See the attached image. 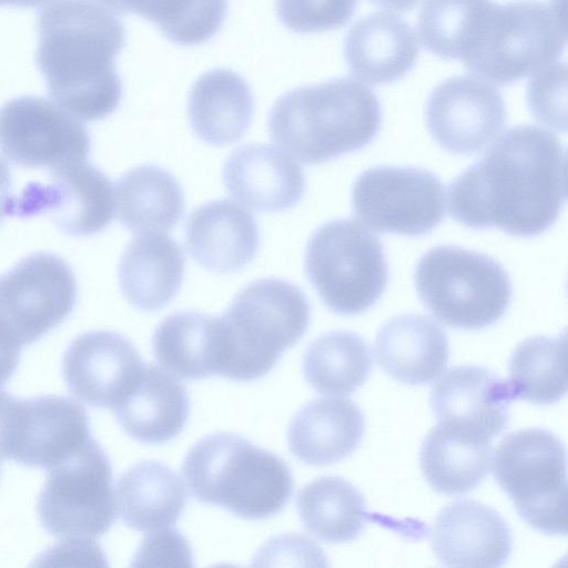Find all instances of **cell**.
<instances>
[{
  "label": "cell",
  "instance_id": "15",
  "mask_svg": "<svg viewBox=\"0 0 568 568\" xmlns=\"http://www.w3.org/2000/svg\"><path fill=\"white\" fill-rule=\"evenodd\" d=\"M48 184L29 183L14 197L12 215L49 214L54 224L73 236H89L113 220L115 192L111 180L85 161L51 171Z\"/></svg>",
  "mask_w": 568,
  "mask_h": 568
},
{
  "label": "cell",
  "instance_id": "4",
  "mask_svg": "<svg viewBox=\"0 0 568 568\" xmlns=\"http://www.w3.org/2000/svg\"><path fill=\"white\" fill-rule=\"evenodd\" d=\"M182 473L196 500L251 520L280 513L294 488L284 459L226 432L197 440L183 460Z\"/></svg>",
  "mask_w": 568,
  "mask_h": 568
},
{
  "label": "cell",
  "instance_id": "19",
  "mask_svg": "<svg viewBox=\"0 0 568 568\" xmlns=\"http://www.w3.org/2000/svg\"><path fill=\"white\" fill-rule=\"evenodd\" d=\"M514 400L508 381L479 366L448 368L430 389V407L438 422L473 429L488 438L501 434Z\"/></svg>",
  "mask_w": 568,
  "mask_h": 568
},
{
  "label": "cell",
  "instance_id": "5",
  "mask_svg": "<svg viewBox=\"0 0 568 568\" xmlns=\"http://www.w3.org/2000/svg\"><path fill=\"white\" fill-rule=\"evenodd\" d=\"M559 10L536 0L490 2L459 61L477 78L508 85L555 63L566 47Z\"/></svg>",
  "mask_w": 568,
  "mask_h": 568
},
{
  "label": "cell",
  "instance_id": "3",
  "mask_svg": "<svg viewBox=\"0 0 568 568\" xmlns=\"http://www.w3.org/2000/svg\"><path fill=\"white\" fill-rule=\"evenodd\" d=\"M381 121L376 94L355 79L339 78L285 92L272 106L267 126L286 152L317 164L368 144Z\"/></svg>",
  "mask_w": 568,
  "mask_h": 568
},
{
  "label": "cell",
  "instance_id": "27",
  "mask_svg": "<svg viewBox=\"0 0 568 568\" xmlns=\"http://www.w3.org/2000/svg\"><path fill=\"white\" fill-rule=\"evenodd\" d=\"M490 459V438L446 422L430 429L419 455L427 483L435 491L449 496L474 490L488 474Z\"/></svg>",
  "mask_w": 568,
  "mask_h": 568
},
{
  "label": "cell",
  "instance_id": "16",
  "mask_svg": "<svg viewBox=\"0 0 568 568\" xmlns=\"http://www.w3.org/2000/svg\"><path fill=\"white\" fill-rule=\"evenodd\" d=\"M425 119L433 139L445 150L473 154L503 128L506 106L499 91L475 75L444 80L429 94Z\"/></svg>",
  "mask_w": 568,
  "mask_h": 568
},
{
  "label": "cell",
  "instance_id": "40",
  "mask_svg": "<svg viewBox=\"0 0 568 568\" xmlns=\"http://www.w3.org/2000/svg\"><path fill=\"white\" fill-rule=\"evenodd\" d=\"M21 348L0 338V386L4 385L14 374Z\"/></svg>",
  "mask_w": 568,
  "mask_h": 568
},
{
  "label": "cell",
  "instance_id": "20",
  "mask_svg": "<svg viewBox=\"0 0 568 568\" xmlns=\"http://www.w3.org/2000/svg\"><path fill=\"white\" fill-rule=\"evenodd\" d=\"M222 175L229 193L258 212H282L295 206L306 185L298 163L283 150L260 143L234 150Z\"/></svg>",
  "mask_w": 568,
  "mask_h": 568
},
{
  "label": "cell",
  "instance_id": "22",
  "mask_svg": "<svg viewBox=\"0 0 568 568\" xmlns=\"http://www.w3.org/2000/svg\"><path fill=\"white\" fill-rule=\"evenodd\" d=\"M418 50L412 27L387 12H375L356 21L344 41V58L351 72L369 84L402 79L414 67Z\"/></svg>",
  "mask_w": 568,
  "mask_h": 568
},
{
  "label": "cell",
  "instance_id": "14",
  "mask_svg": "<svg viewBox=\"0 0 568 568\" xmlns=\"http://www.w3.org/2000/svg\"><path fill=\"white\" fill-rule=\"evenodd\" d=\"M90 149L85 125L47 99L23 95L0 108V150L23 168L53 171L85 161Z\"/></svg>",
  "mask_w": 568,
  "mask_h": 568
},
{
  "label": "cell",
  "instance_id": "42",
  "mask_svg": "<svg viewBox=\"0 0 568 568\" xmlns=\"http://www.w3.org/2000/svg\"><path fill=\"white\" fill-rule=\"evenodd\" d=\"M379 8L405 12L412 10L419 0H369Z\"/></svg>",
  "mask_w": 568,
  "mask_h": 568
},
{
  "label": "cell",
  "instance_id": "11",
  "mask_svg": "<svg viewBox=\"0 0 568 568\" xmlns=\"http://www.w3.org/2000/svg\"><path fill=\"white\" fill-rule=\"evenodd\" d=\"M78 295L74 273L55 254L32 253L0 275V338L19 348L61 324Z\"/></svg>",
  "mask_w": 568,
  "mask_h": 568
},
{
  "label": "cell",
  "instance_id": "39",
  "mask_svg": "<svg viewBox=\"0 0 568 568\" xmlns=\"http://www.w3.org/2000/svg\"><path fill=\"white\" fill-rule=\"evenodd\" d=\"M192 559L187 540L170 526L149 532L142 540L132 566L191 567Z\"/></svg>",
  "mask_w": 568,
  "mask_h": 568
},
{
  "label": "cell",
  "instance_id": "12",
  "mask_svg": "<svg viewBox=\"0 0 568 568\" xmlns=\"http://www.w3.org/2000/svg\"><path fill=\"white\" fill-rule=\"evenodd\" d=\"M91 437L85 408L67 396L20 399L0 389V459L51 469Z\"/></svg>",
  "mask_w": 568,
  "mask_h": 568
},
{
  "label": "cell",
  "instance_id": "10",
  "mask_svg": "<svg viewBox=\"0 0 568 568\" xmlns=\"http://www.w3.org/2000/svg\"><path fill=\"white\" fill-rule=\"evenodd\" d=\"M38 497L40 524L52 536L93 540L116 518L110 459L90 438L80 449L48 470Z\"/></svg>",
  "mask_w": 568,
  "mask_h": 568
},
{
  "label": "cell",
  "instance_id": "43",
  "mask_svg": "<svg viewBox=\"0 0 568 568\" xmlns=\"http://www.w3.org/2000/svg\"><path fill=\"white\" fill-rule=\"evenodd\" d=\"M48 0H0V6H12L21 8H34Z\"/></svg>",
  "mask_w": 568,
  "mask_h": 568
},
{
  "label": "cell",
  "instance_id": "35",
  "mask_svg": "<svg viewBox=\"0 0 568 568\" xmlns=\"http://www.w3.org/2000/svg\"><path fill=\"white\" fill-rule=\"evenodd\" d=\"M121 13H134L155 23L172 42L196 45L222 27L227 0H99Z\"/></svg>",
  "mask_w": 568,
  "mask_h": 568
},
{
  "label": "cell",
  "instance_id": "2",
  "mask_svg": "<svg viewBox=\"0 0 568 568\" xmlns=\"http://www.w3.org/2000/svg\"><path fill=\"white\" fill-rule=\"evenodd\" d=\"M38 34L36 62L50 97L85 121L113 113L122 98L121 20L94 0H53L39 12Z\"/></svg>",
  "mask_w": 568,
  "mask_h": 568
},
{
  "label": "cell",
  "instance_id": "9",
  "mask_svg": "<svg viewBox=\"0 0 568 568\" xmlns=\"http://www.w3.org/2000/svg\"><path fill=\"white\" fill-rule=\"evenodd\" d=\"M493 473L519 516L547 535L567 532V464L564 443L550 430L508 434L493 457Z\"/></svg>",
  "mask_w": 568,
  "mask_h": 568
},
{
  "label": "cell",
  "instance_id": "41",
  "mask_svg": "<svg viewBox=\"0 0 568 568\" xmlns=\"http://www.w3.org/2000/svg\"><path fill=\"white\" fill-rule=\"evenodd\" d=\"M14 196L11 194V172L0 158V222L6 215H12Z\"/></svg>",
  "mask_w": 568,
  "mask_h": 568
},
{
  "label": "cell",
  "instance_id": "28",
  "mask_svg": "<svg viewBox=\"0 0 568 568\" xmlns=\"http://www.w3.org/2000/svg\"><path fill=\"white\" fill-rule=\"evenodd\" d=\"M152 348L158 362L175 377L220 375L225 352L221 316L194 311L171 314L155 328Z\"/></svg>",
  "mask_w": 568,
  "mask_h": 568
},
{
  "label": "cell",
  "instance_id": "21",
  "mask_svg": "<svg viewBox=\"0 0 568 568\" xmlns=\"http://www.w3.org/2000/svg\"><path fill=\"white\" fill-rule=\"evenodd\" d=\"M185 246L192 258L206 270L237 272L257 254L258 226L240 204L225 199L211 201L190 214Z\"/></svg>",
  "mask_w": 568,
  "mask_h": 568
},
{
  "label": "cell",
  "instance_id": "8",
  "mask_svg": "<svg viewBox=\"0 0 568 568\" xmlns=\"http://www.w3.org/2000/svg\"><path fill=\"white\" fill-rule=\"evenodd\" d=\"M304 267L323 303L342 315L371 308L388 282L382 242L351 219L329 221L312 234Z\"/></svg>",
  "mask_w": 568,
  "mask_h": 568
},
{
  "label": "cell",
  "instance_id": "32",
  "mask_svg": "<svg viewBox=\"0 0 568 568\" xmlns=\"http://www.w3.org/2000/svg\"><path fill=\"white\" fill-rule=\"evenodd\" d=\"M296 506L304 527L318 539L333 544L356 539L368 515L359 490L336 476L306 484L297 494Z\"/></svg>",
  "mask_w": 568,
  "mask_h": 568
},
{
  "label": "cell",
  "instance_id": "33",
  "mask_svg": "<svg viewBox=\"0 0 568 568\" xmlns=\"http://www.w3.org/2000/svg\"><path fill=\"white\" fill-rule=\"evenodd\" d=\"M373 355L367 342L347 331L328 332L314 339L303 356L307 383L318 393L345 396L368 378Z\"/></svg>",
  "mask_w": 568,
  "mask_h": 568
},
{
  "label": "cell",
  "instance_id": "13",
  "mask_svg": "<svg viewBox=\"0 0 568 568\" xmlns=\"http://www.w3.org/2000/svg\"><path fill=\"white\" fill-rule=\"evenodd\" d=\"M352 206L356 216L375 231L422 235L443 220L444 187L425 169L377 165L355 180Z\"/></svg>",
  "mask_w": 568,
  "mask_h": 568
},
{
  "label": "cell",
  "instance_id": "36",
  "mask_svg": "<svg viewBox=\"0 0 568 568\" xmlns=\"http://www.w3.org/2000/svg\"><path fill=\"white\" fill-rule=\"evenodd\" d=\"M491 0H424L418 14L423 45L439 58L460 60L478 17Z\"/></svg>",
  "mask_w": 568,
  "mask_h": 568
},
{
  "label": "cell",
  "instance_id": "1",
  "mask_svg": "<svg viewBox=\"0 0 568 568\" xmlns=\"http://www.w3.org/2000/svg\"><path fill=\"white\" fill-rule=\"evenodd\" d=\"M565 202V148L551 132L527 124L505 131L448 186L454 220L521 237L546 232Z\"/></svg>",
  "mask_w": 568,
  "mask_h": 568
},
{
  "label": "cell",
  "instance_id": "30",
  "mask_svg": "<svg viewBox=\"0 0 568 568\" xmlns=\"http://www.w3.org/2000/svg\"><path fill=\"white\" fill-rule=\"evenodd\" d=\"M116 511L131 529L150 532L174 525L186 505L179 475L156 460L133 465L115 489Z\"/></svg>",
  "mask_w": 568,
  "mask_h": 568
},
{
  "label": "cell",
  "instance_id": "24",
  "mask_svg": "<svg viewBox=\"0 0 568 568\" xmlns=\"http://www.w3.org/2000/svg\"><path fill=\"white\" fill-rule=\"evenodd\" d=\"M364 432L365 418L357 404L347 398H317L292 418L287 443L301 462L326 466L351 456Z\"/></svg>",
  "mask_w": 568,
  "mask_h": 568
},
{
  "label": "cell",
  "instance_id": "26",
  "mask_svg": "<svg viewBox=\"0 0 568 568\" xmlns=\"http://www.w3.org/2000/svg\"><path fill=\"white\" fill-rule=\"evenodd\" d=\"M185 270L184 253L163 233H144L125 247L118 278L125 300L135 308L153 312L176 295Z\"/></svg>",
  "mask_w": 568,
  "mask_h": 568
},
{
  "label": "cell",
  "instance_id": "25",
  "mask_svg": "<svg viewBox=\"0 0 568 568\" xmlns=\"http://www.w3.org/2000/svg\"><path fill=\"white\" fill-rule=\"evenodd\" d=\"M375 352L384 372L407 385L432 382L449 358L444 329L429 317L416 314L388 320L377 332Z\"/></svg>",
  "mask_w": 568,
  "mask_h": 568
},
{
  "label": "cell",
  "instance_id": "37",
  "mask_svg": "<svg viewBox=\"0 0 568 568\" xmlns=\"http://www.w3.org/2000/svg\"><path fill=\"white\" fill-rule=\"evenodd\" d=\"M357 0H275L281 22L300 33L324 32L343 27L352 18Z\"/></svg>",
  "mask_w": 568,
  "mask_h": 568
},
{
  "label": "cell",
  "instance_id": "29",
  "mask_svg": "<svg viewBox=\"0 0 568 568\" xmlns=\"http://www.w3.org/2000/svg\"><path fill=\"white\" fill-rule=\"evenodd\" d=\"M253 109L248 84L227 69L203 73L192 85L187 103L194 133L212 145L239 141L250 128Z\"/></svg>",
  "mask_w": 568,
  "mask_h": 568
},
{
  "label": "cell",
  "instance_id": "38",
  "mask_svg": "<svg viewBox=\"0 0 568 568\" xmlns=\"http://www.w3.org/2000/svg\"><path fill=\"white\" fill-rule=\"evenodd\" d=\"M566 63L555 62L534 73L527 85V103L535 119L556 131L566 132Z\"/></svg>",
  "mask_w": 568,
  "mask_h": 568
},
{
  "label": "cell",
  "instance_id": "23",
  "mask_svg": "<svg viewBox=\"0 0 568 568\" xmlns=\"http://www.w3.org/2000/svg\"><path fill=\"white\" fill-rule=\"evenodd\" d=\"M112 412L133 439L162 444L183 430L190 415V397L171 373L149 363L144 364L131 392Z\"/></svg>",
  "mask_w": 568,
  "mask_h": 568
},
{
  "label": "cell",
  "instance_id": "34",
  "mask_svg": "<svg viewBox=\"0 0 568 568\" xmlns=\"http://www.w3.org/2000/svg\"><path fill=\"white\" fill-rule=\"evenodd\" d=\"M566 333L532 336L518 344L509 361L513 398L550 405L567 393Z\"/></svg>",
  "mask_w": 568,
  "mask_h": 568
},
{
  "label": "cell",
  "instance_id": "17",
  "mask_svg": "<svg viewBox=\"0 0 568 568\" xmlns=\"http://www.w3.org/2000/svg\"><path fill=\"white\" fill-rule=\"evenodd\" d=\"M144 363L134 345L111 331L79 335L68 346L62 375L69 392L90 406L115 408L131 392Z\"/></svg>",
  "mask_w": 568,
  "mask_h": 568
},
{
  "label": "cell",
  "instance_id": "18",
  "mask_svg": "<svg viewBox=\"0 0 568 568\" xmlns=\"http://www.w3.org/2000/svg\"><path fill=\"white\" fill-rule=\"evenodd\" d=\"M432 547L448 567H498L513 548L511 531L491 507L471 499L448 504L437 515Z\"/></svg>",
  "mask_w": 568,
  "mask_h": 568
},
{
  "label": "cell",
  "instance_id": "6",
  "mask_svg": "<svg viewBox=\"0 0 568 568\" xmlns=\"http://www.w3.org/2000/svg\"><path fill=\"white\" fill-rule=\"evenodd\" d=\"M221 317L227 349L222 377L250 382L267 374L300 341L311 307L297 286L270 277L242 288Z\"/></svg>",
  "mask_w": 568,
  "mask_h": 568
},
{
  "label": "cell",
  "instance_id": "7",
  "mask_svg": "<svg viewBox=\"0 0 568 568\" xmlns=\"http://www.w3.org/2000/svg\"><path fill=\"white\" fill-rule=\"evenodd\" d=\"M414 283L428 311L442 323L481 329L496 323L511 301V284L491 256L454 245H439L417 263Z\"/></svg>",
  "mask_w": 568,
  "mask_h": 568
},
{
  "label": "cell",
  "instance_id": "31",
  "mask_svg": "<svg viewBox=\"0 0 568 568\" xmlns=\"http://www.w3.org/2000/svg\"><path fill=\"white\" fill-rule=\"evenodd\" d=\"M119 221L139 234L162 233L174 227L184 212L179 181L161 166L146 164L124 173L116 184Z\"/></svg>",
  "mask_w": 568,
  "mask_h": 568
}]
</instances>
